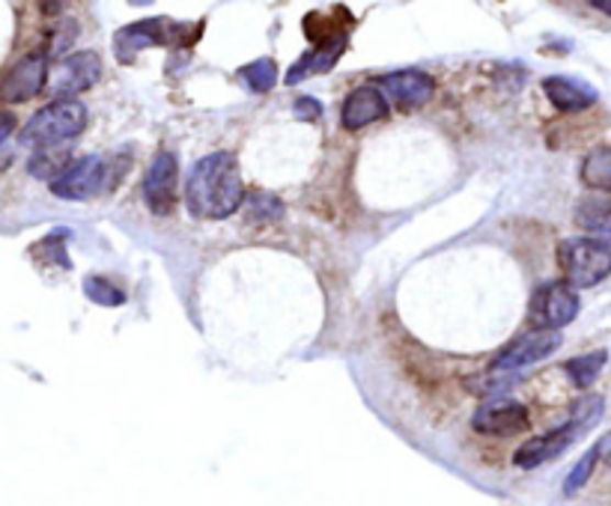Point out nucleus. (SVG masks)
Here are the masks:
<instances>
[{"label": "nucleus", "instance_id": "1", "mask_svg": "<svg viewBox=\"0 0 611 506\" xmlns=\"http://www.w3.org/2000/svg\"><path fill=\"white\" fill-rule=\"evenodd\" d=\"M245 188L236 158L230 153H212L191 167L186 182V203L191 215L203 221H224L242 206Z\"/></svg>", "mask_w": 611, "mask_h": 506}, {"label": "nucleus", "instance_id": "22", "mask_svg": "<svg viewBox=\"0 0 611 506\" xmlns=\"http://www.w3.org/2000/svg\"><path fill=\"white\" fill-rule=\"evenodd\" d=\"M84 295L93 301V304H102V307H120V304H125V292L116 290L111 280L99 278V274L84 278Z\"/></svg>", "mask_w": 611, "mask_h": 506}, {"label": "nucleus", "instance_id": "26", "mask_svg": "<svg viewBox=\"0 0 611 506\" xmlns=\"http://www.w3.org/2000/svg\"><path fill=\"white\" fill-rule=\"evenodd\" d=\"M296 116L299 120H316V116L322 114V104L316 102V99H308V95H301V99H296Z\"/></svg>", "mask_w": 611, "mask_h": 506}, {"label": "nucleus", "instance_id": "12", "mask_svg": "<svg viewBox=\"0 0 611 506\" xmlns=\"http://www.w3.org/2000/svg\"><path fill=\"white\" fill-rule=\"evenodd\" d=\"M385 93V99L400 108V111H418L424 108L426 99L433 95V78L421 69H400V72H388L376 83Z\"/></svg>", "mask_w": 611, "mask_h": 506}, {"label": "nucleus", "instance_id": "7", "mask_svg": "<svg viewBox=\"0 0 611 506\" xmlns=\"http://www.w3.org/2000/svg\"><path fill=\"white\" fill-rule=\"evenodd\" d=\"M102 78V60L96 52H78L66 54L60 60L54 63L52 72H48V93L54 95V102L60 99H73V95L84 93L96 87Z\"/></svg>", "mask_w": 611, "mask_h": 506}, {"label": "nucleus", "instance_id": "18", "mask_svg": "<svg viewBox=\"0 0 611 506\" xmlns=\"http://www.w3.org/2000/svg\"><path fill=\"white\" fill-rule=\"evenodd\" d=\"M606 361H609V351H588V355H579V358L564 363V370L570 375V382L585 391V387H591V384L600 379Z\"/></svg>", "mask_w": 611, "mask_h": 506}, {"label": "nucleus", "instance_id": "14", "mask_svg": "<svg viewBox=\"0 0 611 506\" xmlns=\"http://www.w3.org/2000/svg\"><path fill=\"white\" fill-rule=\"evenodd\" d=\"M388 116V99L376 83H362L358 90L346 95L341 111V123L346 132H362L367 125L379 123Z\"/></svg>", "mask_w": 611, "mask_h": 506}, {"label": "nucleus", "instance_id": "20", "mask_svg": "<svg viewBox=\"0 0 611 506\" xmlns=\"http://www.w3.org/2000/svg\"><path fill=\"white\" fill-rule=\"evenodd\" d=\"M236 75L248 83L254 93H269L271 87L278 83V66H275V60H269V57L242 66Z\"/></svg>", "mask_w": 611, "mask_h": 506}, {"label": "nucleus", "instance_id": "9", "mask_svg": "<svg viewBox=\"0 0 611 506\" xmlns=\"http://www.w3.org/2000/svg\"><path fill=\"white\" fill-rule=\"evenodd\" d=\"M48 57L45 52H33L27 57H21L15 66H12L3 83H0V99L3 102H31L33 95H40L45 87H48Z\"/></svg>", "mask_w": 611, "mask_h": 506}, {"label": "nucleus", "instance_id": "5", "mask_svg": "<svg viewBox=\"0 0 611 506\" xmlns=\"http://www.w3.org/2000/svg\"><path fill=\"white\" fill-rule=\"evenodd\" d=\"M579 292L567 280H555L531 295L529 322L534 325V331H560L579 316Z\"/></svg>", "mask_w": 611, "mask_h": 506}, {"label": "nucleus", "instance_id": "29", "mask_svg": "<svg viewBox=\"0 0 611 506\" xmlns=\"http://www.w3.org/2000/svg\"><path fill=\"white\" fill-rule=\"evenodd\" d=\"M593 7H597L600 12H609V15H611V0H597Z\"/></svg>", "mask_w": 611, "mask_h": 506}, {"label": "nucleus", "instance_id": "21", "mask_svg": "<svg viewBox=\"0 0 611 506\" xmlns=\"http://www.w3.org/2000/svg\"><path fill=\"white\" fill-rule=\"evenodd\" d=\"M602 412H606V403H602V396H579L570 408V420L567 424L576 426L579 435H585L588 429L600 424Z\"/></svg>", "mask_w": 611, "mask_h": 506}, {"label": "nucleus", "instance_id": "10", "mask_svg": "<svg viewBox=\"0 0 611 506\" xmlns=\"http://www.w3.org/2000/svg\"><path fill=\"white\" fill-rule=\"evenodd\" d=\"M471 429L492 438H510L529 429V408L508 396H496L480 405L471 417Z\"/></svg>", "mask_w": 611, "mask_h": 506}, {"label": "nucleus", "instance_id": "17", "mask_svg": "<svg viewBox=\"0 0 611 506\" xmlns=\"http://www.w3.org/2000/svg\"><path fill=\"white\" fill-rule=\"evenodd\" d=\"M576 224L591 238L611 241V200L609 196H585L576 209Z\"/></svg>", "mask_w": 611, "mask_h": 506}, {"label": "nucleus", "instance_id": "4", "mask_svg": "<svg viewBox=\"0 0 611 506\" xmlns=\"http://www.w3.org/2000/svg\"><path fill=\"white\" fill-rule=\"evenodd\" d=\"M123 173L125 170H116L114 158L84 156L66 167L48 188L60 200H93V196L120 185Z\"/></svg>", "mask_w": 611, "mask_h": 506}, {"label": "nucleus", "instance_id": "6", "mask_svg": "<svg viewBox=\"0 0 611 506\" xmlns=\"http://www.w3.org/2000/svg\"><path fill=\"white\" fill-rule=\"evenodd\" d=\"M174 42H191L188 40V24H177L167 19H146L137 24H129L114 36V54L123 63H132L146 48L156 45H174Z\"/></svg>", "mask_w": 611, "mask_h": 506}, {"label": "nucleus", "instance_id": "25", "mask_svg": "<svg viewBox=\"0 0 611 506\" xmlns=\"http://www.w3.org/2000/svg\"><path fill=\"white\" fill-rule=\"evenodd\" d=\"M280 212H284V206H280V200H275L271 194H263V191H254V194H248L251 221L266 224V221H275V217H280Z\"/></svg>", "mask_w": 611, "mask_h": 506}, {"label": "nucleus", "instance_id": "24", "mask_svg": "<svg viewBox=\"0 0 611 506\" xmlns=\"http://www.w3.org/2000/svg\"><path fill=\"white\" fill-rule=\"evenodd\" d=\"M597 462H600V453H597V447H591V450H588V453L581 456L579 462H576V468H573L570 474H567V480H564V495L567 497L576 495V492H579V488L591 480Z\"/></svg>", "mask_w": 611, "mask_h": 506}, {"label": "nucleus", "instance_id": "28", "mask_svg": "<svg viewBox=\"0 0 611 506\" xmlns=\"http://www.w3.org/2000/svg\"><path fill=\"white\" fill-rule=\"evenodd\" d=\"M593 447H597V453H600V462H606V465L611 468V432L602 435Z\"/></svg>", "mask_w": 611, "mask_h": 506}, {"label": "nucleus", "instance_id": "8", "mask_svg": "<svg viewBox=\"0 0 611 506\" xmlns=\"http://www.w3.org/2000/svg\"><path fill=\"white\" fill-rule=\"evenodd\" d=\"M177 188H179V165L174 153H158L153 158V165L146 170L144 185V203L149 206V212L156 215H170L177 206Z\"/></svg>", "mask_w": 611, "mask_h": 506}, {"label": "nucleus", "instance_id": "13", "mask_svg": "<svg viewBox=\"0 0 611 506\" xmlns=\"http://www.w3.org/2000/svg\"><path fill=\"white\" fill-rule=\"evenodd\" d=\"M576 438H581V435L579 429L570 424H564L560 429H552V432L546 435H537V438L525 441V445L513 453V465L522 468V471H534V468L546 465L552 459H558L560 453H567Z\"/></svg>", "mask_w": 611, "mask_h": 506}, {"label": "nucleus", "instance_id": "19", "mask_svg": "<svg viewBox=\"0 0 611 506\" xmlns=\"http://www.w3.org/2000/svg\"><path fill=\"white\" fill-rule=\"evenodd\" d=\"M581 182L593 191H609L611 194V146L593 149L581 165Z\"/></svg>", "mask_w": 611, "mask_h": 506}, {"label": "nucleus", "instance_id": "11", "mask_svg": "<svg viewBox=\"0 0 611 506\" xmlns=\"http://www.w3.org/2000/svg\"><path fill=\"white\" fill-rule=\"evenodd\" d=\"M564 337L560 331H529L525 337H519L508 346V349L498 355L489 372H510V370H522V367H531V363L549 358L552 351L558 349Z\"/></svg>", "mask_w": 611, "mask_h": 506}, {"label": "nucleus", "instance_id": "15", "mask_svg": "<svg viewBox=\"0 0 611 506\" xmlns=\"http://www.w3.org/2000/svg\"><path fill=\"white\" fill-rule=\"evenodd\" d=\"M543 93L552 102V108H558L560 114H579L585 108H591L600 93L593 90L591 83L581 78H570V75H552L543 81Z\"/></svg>", "mask_w": 611, "mask_h": 506}, {"label": "nucleus", "instance_id": "23", "mask_svg": "<svg viewBox=\"0 0 611 506\" xmlns=\"http://www.w3.org/2000/svg\"><path fill=\"white\" fill-rule=\"evenodd\" d=\"M69 165H73V161L63 156V153L42 149V153H36V156L31 158V173L40 176V179H48V185H52L54 179H57V176H60Z\"/></svg>", "mask_w": 611, "mask_h": 506}, {"label": "nucleus", "instance_id": "16", "mask_svg": "<svg viewBox=\"0 0 611 506\" xmlns=\"http://www.w3.org/2000/svg\"><path fill=\"white\" fill-rule=\"evenodd\" d=\"M346 52V33H337V36H325L322 45H316L311 54H304L290 72H287V83H299L304 78H313V75L332 72L337 60Z\"/></svg>", "mask_w": 611, "mask_h": 506}, {"label": "nucleus", "instance_id": "3", "mask_svg": "<svg viewBox=\"0 0 611 506\" xmlns=\"http://www.w3.org/2000/svg\"><path fill=\"white\" fill-rule=\"evenodd\" d=\"M558 262L573 290H588L611 274V245L591 236L564 238L558 245Z\"/></svg>", "mask_w": 611, "mask_h": 506}, {"label": "nucleus", "instance_id": "2", "mask_svg": "<svg viewBox=\"0 0 611 506\" xmlns=\"http://www.w3.org/2000/svg\"><path fill=\"white\" fill-rule=\"evenodd\" d=\"M87 128V108L78 99H60L40 108L21 128V146L31 149H57L66 140H75Z\"/></svg>", "mask_w": 611, "mask_h": 506}, {"label": "nucleus", "instance_id": "27", "mask_svg": "<svg viewBox=\"0 0 611 506\" xmlns=\"http://www.w3.org/2000/svg\"><path fill=\"white\" fill-rule=\"evenodd\" d=\"M12 132H15V116L10 111H0V144L10 140Z\"/></svg>", "mask_w": 611, "mask_h": 506}]
</instances>
